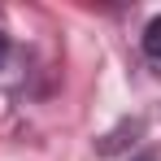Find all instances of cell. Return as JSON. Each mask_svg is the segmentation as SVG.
Segmentation results:
<instances>
[{
  "label": "cell",
  "mask_w": 161,
  "mask_h": 161,
  "mask_svg": "<svg viewBox=\"0 0 161 161\" xmlns=\"http://www.w3.org/2000/svg\"><path fill=\"white\" fill-rule=\"evenodd\" d=\"M144 53L161 61V18H153V22L144 26Z\"/></svg>",
  "instance_id": "1"
},
{
  "label": "cell",
  "mask_w": 161,
  "mask_h": 161,
  "mask_svg": "<svg viewBox=\"0 0 161 161\" xmlns=\"http://www.w3.org/2000/svg\"><path fill=\"white\" fill-rule=\"evenodd\" d=\"M4 57H9V39L0 35V65H4Z\"/></svg>",
  "instance_id": "2"
},
{
  "label": "cell",
  "mask_w": 161,
  "mask_h": 161,
  "mask_svg": "<svg viewBox=\"0 0 161 161\" xmlns=\"http://www.w3.org/2000/svg\"><path fill=\"white\" fill-rule=\"evenodd\" d=\"M139 161H157V157H153V153H148V157H139Z\"/></svg>",
  "instance_id": "3"
}]
</instances>
